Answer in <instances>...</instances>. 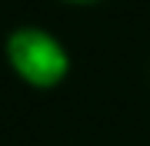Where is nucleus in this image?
Masks as SVG:
<instances>
[{"label": "nucleus", "instance_id": "f257e3e1", "mask_svg": "<svg viewBox=\"0 0 150 146\" xmlns=\"http://www.w3.org/2000/svg\"><path fill=\"white\" fill-rule=\"evenodd\" d=\"M7 60L30 87H57L60 80L67 76V50L50 37L47 30L27 27V30H17L7 40Z\"/></svg>", "mask_w": 150, "mask_h": 146}, {"label": "nucleus", "instance_id": "f03ea898", "mask_svg": "<svg viewBox=\"0 0 150 146\" xmlns=\"http://www.w3.org/2000/svg\"><path fill=\"white\" fill-rule=\"evenodd\" d=\"M70 3H93V0H70Z\"/></svg>", "mask_w": 150, "mask_h": 146}]
</instances>
